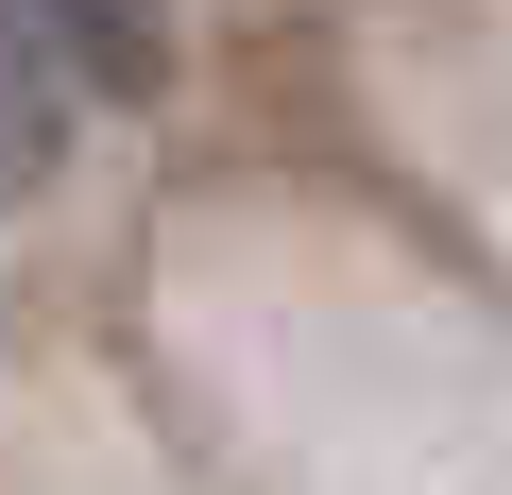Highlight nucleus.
Wrapping results in <instances>:
<instances>
[{"instance_id":"obj_2","label":"nucleus","mask_w":512,"mask_h":495,"mask_svg":"<svg viewBox=\"0 0 512 495\" xmlns=\"http://www.w3.org/2000/svg\"><path fill=\"white\" fill-rule=\"evenodd\" d=\"M69 103H86V86H69V69H52V52L18 35V18H0V205L69 171Z\"/></svg>"},{"instance_id":"obj_1","label":"nucleus","mask_w":512,"mask_h":495,"mask_svg":"<svg viewBox=\"0 0 512 495\" xmlns=\"http://www.w3.org/2000/svg\"><path fill=\"white\" fill-rule=\"evenodd\" d=\"M0 18H18L69 86H154L171 69V18H154V0H0Z\"/></svg>"}]
</instances>
